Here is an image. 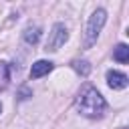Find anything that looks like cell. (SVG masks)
Masks as SVG:
<instances>
[{"mask_svg":"<svg viewBox=\"0 0 129 129\" xmlns=\"http://www.w3.org/2000/svg\"><path fill=\"white\" fill-rule=\"evenodd\" d=\"M113 60H117V62H121V64L129 62V46H127L125 42H119V44L113 48Z\"/></svg>","mask_w":129,"mask_h":129,"instance_id":"obj_7","label":"cell"},{"mask_svg":"<svg viewBox=\"0 0 129 129\" xmlns=\"http://www.w3.org/2000/svg\"><path fill=\"white\" fill-rule=\"evenodd\" d=\"M107 85L113 89V91H123V89H127V85H129V79H127V75L125 73H121V71H115V69H111V71H107Z\"/></svg>","mask_w":129,"mask_h":129,"instance_id":"obj_4","label":"cell"},{"mask_svg":"<svg viewBox=\"0 0 129 129\" xmlns=\"http://www.w3.org/2000/svg\"><path fill=\"white\" fill-rule=\"evenodd\" d=\"M105 22H107V10H105V8H97V10L89 16V20H87L85 36H83V48H91V46L97 42L101 30H103V26H105Z\"/></svg>","mask_w":129,"mask_h":129,"instance_id":"obj_2","label":"cell"},{"mask_svg":"<svg viewBox=\"0 0 129 129\" xmlns=\"http://www.w3.org/2000/svg\"><path fill=\"white\" fill-rule=\"evenodd\" d=\"M0 113H2V105H0Z\"/></svg>","mask_w":129,"mask_h":129,"instance_id":"obj_10","label":"cell"},{"mask_svg":"<svg viewBox=\"0 0 129 129\" xmlns=\"http://www.w3.org/2000/svg\"><path fill=\"white\" fill-rule=\"evenodd\" d=\"M52 69H54V64H52L50 60H44V58H40V60H36V62L30 67V79H40V77L48 75Z\"/></svg>","mask_w":129,"mask_h":129,"instance_id":"obj_5","label":"cell"},{"mask_svg":"<svg viewBox=\"0 0 129 129\" xmlns=\"http://www.w3.org/2000/svg\"><path fill=\"white\" fill-rule=\"evenodd\" d=\"M16 97H18L20 101H26L28 97H32V91H30L28 87H20V89H18V95H16Z\"/></svg>","mask_w":129,"mask_h":129,"instance_id":"obj_9","label":"cell"},{"mask_svg":"<svg viewBox=\"0 0 129 129\" xmlns=\"http://www.w3.org/2000/svg\"><path fill=\"white\" fill-rule=\"evenodd\" d=\"M67 40H69V28L62 22H54L50 32H48V40L44 44V50L46 52H56Z\"/></svg>","mask_w":129,"mask_h":129,"instance_id":"obj_3","label":"cell"},{"mask_svg":"<svg viewBox=\"0 0 129 129\" xmlns=\"http://www.w3.org/2000/svg\"><path fill=\"white\" fill-rule=\"evenodd\" d=\"M75 107L87 119H101L107 111V101L93 85H83L81 91L77 93Z\"/></svg>","mask_w":129,"mask_h":129,"instance_id":"obj_1","label":"cell"},{"mask_svg":"<svg viewBox=\"0 0 129 129\" xmlns=\"http://www.w3.org/2000/svg\"><path fill=\"white\" fill-rule=\"evenodd\" d=\"M71 67L75 69V73H79L81 77H89V73H91V62L89 60H85V58H81V60H73L71 62Z\"/></svg>","mask_w":129,"mask_h":129,"instance_id":"obj_8","label":"cell"},{"mask_svg":"<svg viewBox=\"0 0 129 129\" xmlns=\"http://www.w3.org/2000/svg\"><path fill=\"white\" fill-rule=\"evenodd\" d=\"M40 36H42V28H40V26H36V24L26 26V28H24V32H22V40H24L26 44H30V46L38 44Z\"/></svg>","mask_w":129,"mask_h":129,"instance_id":"obj_6","label":"cell"}]
</instances>
